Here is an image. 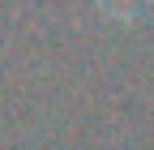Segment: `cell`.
<instances>
[{
	"label": "cell",
	"mask_w": 154,
	"mask_h": 150,
	"mask_svg": "<svg viewBox=\"0 0 154 150\" xmlns=\"http://www.w3.org/2000/svg\"><path fill=\"white\" fill-rule=\"evenodd\" d=\"M107 17H120V22H128V17H141L154 0H94Z\"/></svg>",
	"instance_id": "6da1fadb"
}]
</instances>
